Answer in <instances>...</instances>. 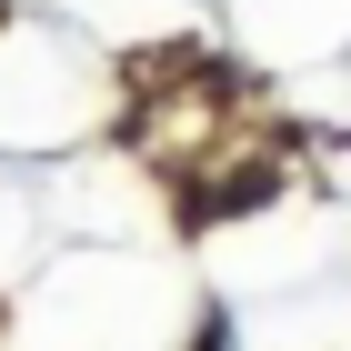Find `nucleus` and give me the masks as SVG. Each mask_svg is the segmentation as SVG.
Returning a JSON list of instances; mask_svg holds the SVG:
<instances>
[{"label": "nucleus", "instance_id": "nucleus-1", "mask_svg": "<svg viewBox=\"0 0 351 351\" xmlns=\"http://www.w3.org/2000/svg\"><path fill=\"white\" fill-rule=\"evenodd\" d=\"M201 351H221V341H201Z\"/></svg>", "mask_w": 351, "mask_h": 351}]
</instances>
